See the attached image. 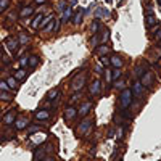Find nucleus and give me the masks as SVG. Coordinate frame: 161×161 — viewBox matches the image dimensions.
<instances>
[{
	"mask_svg": "<svg viewBox=\"0 0 161 161\" xmlns=\"http://www.w3.org/2000/svg\"><path fill=\"white\" fill-rule=\"evenodd\" d=\"M80 97H82V90H79V92H74V95L69 98V105H74V102H77Z\"/></svg>",
	"mask_w": 161,
	"mask_h": 161,
	"instance_id": "nucleus-37",
	"label": "nucleus"
},
{
	"mask_svg": "<svg viewBox=\"0 0 161 161\" xmlns=\"http://www.w3.org/2000/svg\"><path fill=\"white\" fill-rule=\"evenodd\" d=\"M42 161H57V159H55V158H52V156H45Z\"/></svg>",
	"mask_w": 161,
	"mask_h": 161,
	"instance_id": "nucleus-52",
	"label": "nucleus"
},
{
	"mask_svg": "<svg viewBox=\"0 0 161 161\" xmlns=\"http://www.w3.org/2000/svg\"><path fill=\"white\" fill-rule=\"evenodd\" d=\"M34 3H36V5H45L47 0H34Z\"/></svg>",
	"mask_w": 161,
	"mask_h": 161,
	"instance_id": "nucleus-50",
	"label": "nucleus"
},
{
	"mask_svg": "<svg viewBox=\"0 0 161 161\" xmlns=\"http://www.w3.org/2000/svg\"><path fill=\"white\" fill-rule=\"evenodd\" d=\"M71 13H73V7H66L61 13H60V19H61V23H68L69 19H71Z\"/></svg>",
	"mask_w": 161,
	"mask_h": 161,
	"instance_id": "nucleus-19",
	"label": "nucleus"
},
{
	"mask_svg": "<svg viewBox=\"0 0 161 161\" xmlns=\"http://www.w3.org/2000/svg\"><path fill=\"white\" fill-rule=\"evenodd\" d=\"M118 139H123V127L118 129Z\"/></svg>",
	"mask_w": 161,
	"mask_h": 161,
	"instance_id": "nucleus-51",
	"label": "nucleus"
},
{
	"mask_svg": "<svg viewBox=\"0 0 161 161\" xmlns=\"http://www.w3.org/2000/svg\"><path fill=\"white\" fill-rule=\"evenodd\" d=\"M147 63H139V64H136L134 66V74H136L137 77H140L145 71H147V66H145Z\"/></svg>",
	"mask_w": 161,
	"mask_h": 161,
	"instance_id": "nucleus-24",
	"label": "nucleus"
},
{
	"mask_svg": "<svg viewBox=\"0 0 161 161\" xmlns=\"http://www.w3.org/2000/svg\"><path fill=\"white\" fill-rule=\"evenodd\" d=\"M26 129H28V136H32V134H37V132L42 130V126L40 124H29Z\"/></svg>",
	"mask_w": 161,
	"mask_h": 161,
	"instance_id": "nucleus-29",
	"label": "nucleus"
},
{
	"mask_svg": "<svg viewBox=\"0 0 161 161\" xmlns=\"http://www.w3.org/2000/svg\"><path fill=\"white\" fill-rule=\"evenodd\" d=\"M7 19L13 23V21H16V19H18V15H16L15 11H10V13H8V16H7Z\"/></svg>",
	"mask_w": 161,
	"mask_h": 161,
	"instance_id": "nucleus-41",
	"label": "nucleus"
},
{
	"mask_svg": "<svg viewBox=\"0 0 161 161\" xmlns=\"http://www.w3.org/2000/svg\"><path fill=\"white\" fill-rule=\"evenodd\" d=\"M16 118H18V113H16V110H15V108H13V110H10V111H7V113L3 114L2 123H3L5 126H11V124H15Z\"/></svg>",
	"mask_w": 161,
	"mask_h": 161,
	"instance_id": "nucleus-9",
	"label": "nucleus"
},
{
	"mask_svg": "<svg viewBox=\"0 0 161 161\" xmlns=\"http://www.w3.org/2000/svg\"><path fill=\"white\" fill-rule=\"evenodd\" d=\"M139 80H140V84H142L145 89H150V87H153L155 82H156V76H155L153 71H148V69H147V71L139 77Z\"/></svg>",
	"mask_w": 161,
	"mask_h": 161,
	"instance_id": "nucleus-4",
	"label": "nucleus"
},
{
	"mask_svg": "<svg viewBox=\"0 0 161 161\" xmlns=\"http://www.w3.org/2000/svg\"><path fill=\"white\" fill-rule=\"evenodd\" d=\"M114 89H118L119 92L123 90V89H126V79L124 77H121V79H118V80H114V82L111 84Z\"/></svg>",
	"mask_w": 161,
	"mask_h": 161,
	"instance_id": "nucleus-32",
	"label": "nucleus"
},
{
	"mask_svg": "<svg viewBox=\"0 0 161 161\" xmlns=\"http://www.w3.org/2000/svg\"><path fill=\"white\" fill-rule=\"evenodd\" d=\"M102 36H100V44H108V40H110V36H111V32H110V29L108 28H102ZM98 32V34H100Z\"/></svg>",
	"mask_w": 161,
	"mask_h": 161,
	"instance_id": "nucleus-22",
	"label": "nucleus"
},
{
	"mask_svg": "<svg viewBox=\"0 0 161 161\" xmlns=\"http://www.w3.org/2000/svg\"><path fill=\"white\" fill-rule=\"evenodd\" d=\"M34 119L37 123H45V121L50 119V111L48 110H39L34 113Z\"/></svg>",
	"mask_w": 161,
	"mask_h": 161,
	"instance_id": "nucleus-14",
	"label": "nucleus"
},
{
	"mask_svg": "<svg viewBox=\"0 0 161 161\" xmlns=\"http://www.w3.org/2000/svg\"><path fill=\"white\" fill-rule=\"evenodd\" d=\"M98 40H100V37H98V34H93L92 36V39H90V47L95 50V47H97V44H98Z\"/></svg>",
	"mask_w": 161,
	"mask_h": 161,
	"instance_id": "nucleus-38",
	"label": "nucleus"
},
{
	"mask_svg": "<svg viewBox=\"0 0 161 161\" xmlns=\"http://www.w3.org/2000/svg\"><path fill=\"white\" fill-rule=\"evenodd\" d=\"M92 108H93V103H92L90 100L82 102V103L79 105V108H77V118H86V116L92 111Z\"/></svg>",
	"mask_w": 161,
	"mask_h": 161,
	"instance_id": "nucleus-7",
	"label": "nucleus"
},
{
	"mask_svg": "<svg viewBox=\"0 0 161 161\" xmlns=\"http://www.w3.org/2000/svg\"><path fill=\"white\" fill-rule=\"evenodd\" d=\"M114 136V130L113 129H110V132H108V137H113Z\"/></svg>",
	"mask_w": 161,
	"mask_h": 161,
	"instance_id": "nucleus-54",
	"label": "nucleus"
},
{
	"mask_svg": "<svg viewBox=\"0 0 161 161\" xmlns=\"http://www.w3.org/2000/svg\"><path fill=\"white\" fill-rule=\"evenodd\" d=\"M86 79H87V74L84 73V69H79L77 74L73 76V79H71V84H69L71 92H79V90H82L84 86H86Z\"/></svg>",
	"mask_w": 161,
	"mask_h": 161,
	"instance_id": "nucleus-2",
	"label": "nucleus"
},
{
	"mask_svg": "<svg viewBox=\"0 0 161 161\" xmlns=\"http://www.w3.org/2000/svg\"><path fill=\"white\" fill-rule=\"evenodd\" d=\"M50 152H52V147L40 145L39 148L34 152V161H42V159L47 156V153H50Z\"/></svg>",
	"mask_w": 161,
	"mask_h": 161,
	"instance_id": "nucleus-8",
	"label": "nucleus"
},
{
	"mask_svg": "<svg viewBox=\"0 0 161 161\" xmlns=\"http://www.w3.org/2000/svg\"><path fill=\"white\" fill-rule=\"evenodd\" d=\"M98 60L103 66H110V58L108 57H98Z\"/></svg>",
	"mask_w": 161,
	"mask_h": 161,
	"instance_id": "nucleus-45",
	"label": "nucleus"
},
{
	"mask_svg": "<svg viewBox=\"0 0 161 161\" xmlns=\"http://www.w3.org/2000/svg\"><path fill=\"white\" fill-rule=\"evenodd\" d=\"M13 76H15L18 80H24L26 77H28V71H26V68H19V69L15 71V74H13Z\"/></svg>",
	"mask_w": 161,
	"mask_h": 161,
	"instance_id": "nucleus-28",
	"label": "nucleus"
},
{
	"mask_svg": "<svg viewBox=\"0 0 161 161\" xmlns=\"http://www.w3.org/2000/svg\"><path fill=\"white\" fill-rule=\"evenodd\" d=\"M100 92H102V79L97 77V79H93L89 86V95L90 97H98Z\"/></svg>",
	"mask_w": 161,
	"mask_h": 161,
	"instance_id": "nucleus-5",
	"label": "nucleus"
},
{
	"mask_svg": "<svg viewBox=\"0 0 161 161\" xmlns=\"http://www.w3.org/2000/svg\"><path fill=\"white\" fill-rule=\"evenodd\" d=\"M95 53L98 57H106L108 53H111V48H110L108 44H100V45L95 47Z\"/></svg>",
	"mask_w": 161,
	"mask_h": 161,
	"instance_id": "nucleus-17",
	"label": "nucleus"
},
{
	"mask_svg": "<svg viewBox=\"0 0 161 161\" xmlns=\"http://www.w3.org/2000/svg\"><path fill=\"white\" fill-rule=\"evenodd\" d=\"M31 40H32V37H31L28 32H19V36H18V42H19V45H28Z\"/></svg>",
	"mask_w": 161,
	"mask_h": 161,
	"instance_id": "nucleus-21",
	"label": "nucleus"
},
{
	"mask_svg": "<svg viewBox=\"0 0 161 161\" xmlns=\"http://www.w3.org/2000/svg\"><path fill=\"white\" fill-rule=\"evenodd\" d=\"M155 40H161V28L156 31V34H155Z\"/></svg>",
	"mask_w": 161,
	"mask_h": 161,
	"instance_id": "nucleus-49",
	"label": "nucleus"
},
{
	"mask_svg": "<svg viewBox=\"0 0 161 161\" xmlns=\"http://www.w3.org/2000/svg\"><path fill=\"white\" fill-rule=\"evenodd\" d=\"M130 90H132V95L136 97V98H142L145 95V87L140 84V80H134Z\"/></svg>",
	"mask_w": 161,
	"mask_h": 161,
	"instance_id": "nucleus-11",
	"label": "nucleus"
},
{
	"mask_svg": "<svg viewBox=\"0 0 161 161\" xmlns=\"http://www.w3.org/2000/svg\"><path fill=\"white\" fill-rule=\"evenodd\" d=\"M77 5V0H69V7H76Z\"/></svg>",
	"mask_w": 161,
	"mask_h": 161,
	"instance_id": "nucleus-53",
	"label": "nucleus"
},
{
	"mask_svg": "<svg viewBox=\"0 0 161 161\" xmlns=\"http://www.w3.org/2000/svg\"><path fill=\"white\" fill-rule=\"evenodd\" d=\"M150 53H152V63H155V61H158L159 58H161V48L159 47H156V48H152L150 50Z\"/></svg>",
	"mask_w": 161,
	"mask_h": 161,
	"instance_id": "nucleus-31",
	"label": "nucleus"
},
{
	"mask_svg": "<svg viewBox=\"0 0 161 161\" xmlns=\"http://www.w3.org/2000/svg\"><path fill=\"white\" fill-rule=\"evenodd\" d=\"M105 2H106V3H111V2H113V0H105Z\"/></svg>",
	"mask_w": 161,
	"mask_h": 161,
	"instance_id": "nucleus-55",
	"label": "nucleus"
},
{
	"mask_svg": "<svg viewBox=\"0 0 161 161\" xmlns=\"http://www.w3.org/2000/svg\"><path fill=\"white\" fill-rule=\"evenodd\" d=\"M2 61H3L5 64H8V63L11 61V57H10V55H2Z\"/></svg>",
	"mask_w": 161,
	"mask_h": 161,
	"instance_id": "nucleus-48",
	"label": "nucleus"
},
{
	"mask_svg": "<svg viewBox=\"0 0 161 161\" xmlns=\"http://www.w3.org/2000/svg\"><path fill=\"white\" fill-rule=\"evenodd\" d=\"M39 63H40V58L37 55H34V53L29 55V58H28V66H29V68H37Z\"/></svg>",
	"mask_w": 161,
	"mask_h": 161,
	"instance_id": "nucleus-25",
	"label": "nucleus"
},
{
	"mask_svg": "<svg viewBox=\"0 0 161 161\" xmlns=\"http://www.w3.org/2000/svg\"><path fill=\"white\" fill-rule=\"evenodd\" d=\"M158 47L161 48V40H158Z\"/></svg>",
	"mask_w": 161,
	"mask_h": 161,
	"instance_id": "nucleus-56",
	"label": "nucleus"
},
{
	"mask_svg": "<svg viewBox=\"0 0 161 161\" xmlns=\"http://www.w3.org/2000/svg\"><path fill=\"white\" fill-rule=\"evenodd\" d=\"M110 66L113 69H123V66H124L123 57H119L118 53H113V55L110 57Z\"/></svg>",
	"mask_w": 161,
	"mask_h": 161,
	"instance_id": "nucleus-10",
	"label": "nucleus"
},
{
	"mask_svg": "<svg viewBox=\"0 0 161 161\" xmlns=\"http://www.w3.org/2000/svg\"><path fill=\"white\" fill-rule=\"evenodd\" d=\"M61 19H57V24H55V31H53V32H55V34H58L60 32V29H61Z\"/></svg>",
	"mask_w": 161,
	"mask_h": 161,
	"instance_id": "nucleus-46",
	"label": "nucleus"
},
{
	"mask_svg": "<svg viewBox=\"0 0 161 161\" xmlns=\"http://www.w3.org/2000/svg\"><path fill=\"white\" fill-rule=\"evenodd\" d=\"M5 80H7V84H8V87H10L11 90H16V89H18V79H16L15 76H8Z\"/></svg>",
	"mask_w": 161,
	"mask_h": 161,
	"instance_id": "nucleus-26",
	"label": "nucleus"
},
{
	"mask_svg": "<svg viewBox=\"0 0 161 161\" xmlns=\"http://www.w3.org/2000/svg\"><path fill=\"white\" fill-rule=\"evenodd\" d=\"M34 13H36V8H34L32 5H26V7H23V8L19 10L18 16H19V18H29L31 15H34Z\"/></svg>",
	"mask_w": 161,
	"mask_h": 161,
	"instance_id": "nucleus-16",
	"label": "nucleus"
},
{
	"mask_svg": "<svg viewBox=\"0 0 161 161\" xmlns=\"http://www.w3.org/2000/svg\"><path fill=\"white\" fill-rule=\"evenodd\" d=\"M63 118H64L66 123H71V121H74V119L77 118V108H76L74 105H69V103H68V106H66L64 111H63Z\"/></svg>",
	"mask_w": 161,
	"mask_h": 161,
	"instance_id": "nucleus-6",
	"label": "nucleus"
},
{
	"mask_svg": "<svg viewBox=\"0 0 161 161\" xmlns=\"http://www.w3.org/2000/svg\"><path fill=\"white\" fill-rule=\"evenodd\" d=\"M102 31V26H100V19H93L90 24V32L92 34H98Z\"/></svg>",
	"mask_w": 161,
	"mask_h": 161,
	"instance_id": "nucleus-27",
	"label": "nucleus"
},
{
	"mask_svg": "<svg viewBox=\"0 0 161 161\" xmlns=\"http://www.w3.org/2000/svg\"><path fill=\"white\" fill-rule=\"evenodd\" d=\"M82 18H84V8H77L76 10V13L73 15V24L74 26H79L80 23H82Z\"/></svg>",
	"mask_w": 161,
	"mask_h": 161,
	"instance_id": "nucleus-18",
	"label": "nucleus"
},
{
	"mask_svg": "<svg viewBox=\"0 0 161 161\" xmlns=\"http://www.w3.org/2000/svg\"><path fill=\"white\" fill-rule=\"evenodd\" d=\"M103 79H105V82L108 84V86H111V82H113V79H111V68H105Z\"/></svg>",
	"mask_w": 161,
	"mask_h": 161,
	"instance_id": "nucleus-34",
	"label": "nucleus"
},
{
	"mask_svg": "<svg viewBox=\"0 0 161 161\" xmlns=\"http://www.w3.org/2000/svg\"><path fill=\"white\" fill-rule=\"evenodd\" d=\"M13 126H15L16 130H24L26 127L29 126V118H28V116H18Z\"/></svg>",
	"mask_w": 161,
	"mask_h": 161,
	"instance_id": "nucleus-13",
	"label": "nucleus"
},
{
	"mask_svg": "<svg viewBox=\"0 0 161 161\" xmlns=\"http://www.w3.org/2000/svg\"><path fill=\"white\" fill-rule=\"evenodd\" d=\"M55 24H57V19L53 18L52 21H48V24H47V28H44L42 31H44L45 34H50V32H53V31H55Z\"/></svg>",
	"mask_w": 161,
	"mask_h": 161,
	"instance_id": "nucleus-35",
	"label": "nucleus"
},
{
	"mask_svg": "<svg viewBox=\"0 0 161 161\" xmlns=\"http://www.w3.org/2000/svg\"><path fill=\"white\" fill-rule=\"evenodd\" d=\"M132 100H134V95H132V90L130 89H123L119 93V98H118V105H119V108L126 111L130 108V105H132Z\"/></svg>",
	"mask_w": 161,
	"mask_h": 161,
	"instance_id": "nucleus-1",
	"label": "nucleus"
},
{
	"mask_svg": "<svg viewBox=\"0 0 161 161\" xmlns=\"http://www.w3.org/2000/svg\"><path fill=\"white\" fill-rule=\"evenodd\" d=\"M114 123H116V124H123L124 121H123V118H121L119 114H114Z\"/></svg>",
	"mask_w": 161,
	"mask_h": 161,
	"instance_id": "nucleus-47",
	"label": "nucleus"
},
{
	"mask_svg": "<svg viewBox=\"0 0 161 161\" xmlns=\"http://www.w3.org/2000/svg\"><path fill=\"white\" fill-rule=\"evenodd\" d=\"M58 95H60V87H53V89L47 93V100L52 102V100H55Z\"/></svg>",
	"mask_w": 161,
	"mask_h": 161,
	"instance_id": "nucleus-30",
	"label": "nucleus"
},
{
	"mask_svg": "<svg viewBox=\"0 0 161 161\" xmlns=\"http://www.w3.org/2000/svg\"><path fill=\"white\" fill-rule=\"evenodd\" d=\"M0 100L11 102V100H13V93H11L10 90H0Z\"/></svg>",
	"mask_w": 161,
	"mask_h": 161,
	"instance_id": "nucleus-33",
	"label": "nucleus"
},
{
	"mask_svg": "<svg viewBox=\"0 0 161 161\" xmlns=\"http://www.w3.org/2000/svg\"><path fill=\"white\" fill-rule=\"evenodd\" d=\"M0 90H11L7 84V80L5 79H0Z\"/></svg>",
	"mask_w": 161,
	"mask_h": 161,
	"instance_id": "nucleus-42",
	"label": "nucleus"
},
{
	"mask_svg": "<svg viewBox=\"0 0 161 161\" xmlns=\"http://www.w3.org/2000/svg\"><path fill=\"white\" fill-rule=\"evenodd\" d=\"M28 58H29V57L19 58V66H21V68H28Z\"/></svg>",
	"mask_w": 161,
	"mask_h": 161,
	"instance_id": "nucleus-44",
	"label": "nucleus"
},
{
	"mask_svg": "<svg viewBox=\"0 0 161 161\" xmlns=\"http://www.w3.org/2000/svg\"><path fill=\"white\" fill-rule=\"evenodd\" d=\"M92 127H93V119L89 118V116L82 118V121L79 123V126H77V129H76L77 137H86V136H89L90 130H92Z\"/></svg>",
	"mask_w": 161,
	"mask_h": 161,
	"instance_id": "nucleus-3",
	"label": "nucleus"
},
{
	"mask_svg": "<svg viewBox=\"0 0 161 161\" xmlns=\"http://www.w3.org/2000/svg\"><path fill=\"white\" fill-rule=\"evenodd\" d=\"M5 45L10 52H16L18 47H19V42H18V37H7L5 39Z\"/></svg>",
	"mask_w": 161,
	"mask_h": 161,
	"instance_id": "nucleus-15",
	"label": "nucleus"
},
{
	"mask_svg": "<svg viewBox=\"0 0 161 161\" xmlns=\"http://www.w3.org/2000/svg\"><path fill=\"white\" fill-rule=\"evenodd\" d=\"M66 7H68V2H66V0H60V3H58V11L61 13Z\"/></svg>",
	"mask_w": 161,
	"mask_h": 161,
	"instance_id": "nucleus-43",
	"label": "nucleus"
},
{
	"mask_svg": "<svg viewBox=\"0 0 161 161\" xmlns=\"http://www.w3.org/2000/svg\"><path fill=\"white\" fill-rule=\"evenodd\" d=\"M93 69H95V73H97L98 76H102V74H103V71H105V68H103V64H102V63H97Z\"/></svg>",
	"mask_w": 161,
	"mask_h": 161,
	"instance_id": "nucleus-40",
	"label": "nucleus"
},
{
	"mask_svg": "<svg viewBox=\"0 0 161 161\" xmlns=\"http://www.w3.org/2000/svg\"><path fill=\"white\" fill-rule=\"evenodd\" d=\"M42 19H44V13H37L36 18H34L32 23H31V28H32L34 31L39 29V26H40V23H42Z\"/></svg>",
	"mask_w": 161,
	"mask_h": 161,
	"instance_id": "nucleus-23",
	"label": "nucleus"
},
{
	"mask_svg": "<svg viewBox=\"0 0 161 161\" xmlns=\"http://www.w3.org/2000/svg\"><path fill=\"white\" fill-rule=\"evenodd\" d=\"M121 77H123V69H113V71H111L113 82H114V80H118V79H121ZM113 82H111V84H113Z\"/></svg>",
	"mask_w": 161,
	"mask_h": 161,
	"instance_id": "nucleus-36",
	"label": "nucleus"
},
{
	"mask_svg": "<svg viewBox=\"0 0 161 161\" xmlns=\"http://www.w3.org/2000/svg\"><path fill=\"white\" fill-rule=\"evenodd\" d=\"M10 5V0H0V13H3Z\"/></svg>",
	"mask_w": 161,
	"mask_h": 161,
	"instance_id": "nucleus-39",
	"label": "nucleus"
},
{
	"mask_svg": "<svg viewBox=\"0 0 161 161\" xmlns=\"http://www.w3.org/2000/svg\"><path fill=\"white\" fill-rule=\"evenodd\" d=\"M145 23H147V26H148V28H152V26L158 24V21H156V18H155V13H153L152 10L145 13Z\"/></svg>",
	"mask_w": 161,
	"mask_h": 161,
	"instance_id": "nucleus-20",
	"label": "nucleus"
},
{
	"mask_svg": "<svg viewBox=\"0 0 161 161\" xmlns=\"http://www.w3.org/2000/svg\"><path fill=\"white\" fill-rule=\"evenodd\" d=\"M93 16H95V19H108L111 16V13L108 8H103V7H97L95 10H93Z\"/></svg>",
	"mask_w": 161,
	"mask_h": 161,
	"instance_id": "nucleus-12",
	"label": "nucleus"
}]
</instances>
